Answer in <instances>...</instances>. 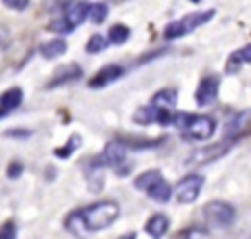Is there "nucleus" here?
I'll return each instance as SVG.
<instances>
[{"label": "nucleus", "mask_w": 251, "mask_h": 239, "mask_svg": "<svg viewBox=\"0 0 251 239\" xmlns=\"http://www.w3.org/2000/svg\"><path fill=\"white\" fill-rule=\"evenodd\" d=\"M120 217V206L116 202H98L89 208L71 213L67 217V228L82 233V230H102L109 228Z\"/></svg>", "instance_id": "obj_1"}, {"label": "nucleus", "mask_w": 251, "mask_h": 239, "mask_svg": "<svg viewBox=\"0 0 251 239\" xmlns=\"http://www.w3.org/2000/svg\"><path fill=\"white\" fill-rule=\"evenodd\" d=\"M213 14H216V11H211V9L194 11V14L185 16V18H180V20H176V22H169V24H167V29H165V38H167V40H176V38L187 36V33H191L194 29L207 24L209 20L213 18Z\"/></svg>", "instance_id": "obj_2"}, {"label": "nucleus", "mask_w": 251, "mask_h": 239, "mask_svg": "<svg viewBox=\"0 0 251 239\" xmlns=\"http://www.w3.org/2000/svg\"><path fill=\"white\" fill-rule=\"evenodd\" d=\"M202 215L209 224L218 226V228H227V226H231L233 219H236V211H233V206L227 202H209L207 206H204Z\"/></svg>", "instance_id": "obj_3"}, {"label": "nucleus", "mask_w": 251, "mask_h": 239, "mask_svg": "<svg viewBox=\"0 0 251 239\" xmlns=\"http://www.w3.org/2000/svg\"><path fill=\"white\" fill-rule=\"evenodd\" d=\"M182 133H185V140H209L216 133V122L207 115H191Z\"/></svg>", "instance_id": "obj_4"}, {"label": "nucleus", "mask_w": 251, "mask_h": 239, "mask_svg": "<svg viewBox=\"0 0 251 239\" xmlns=\"http://www.w3.org/2000/svg\"><path fill=\"white\" fill-rule=\"evenodd\" d=\"M202 175H196V173H189L185 175V177L178 182V186H176V199L180 204H191L198 199L200 191H202Z\"/></svg>", "instance_id": "obj_5"}, {"label": "nucleus", "mask_w": 251, "mask_h": 239, "mask_svg": "<svg viewBox=\"0 0 251 239\" xmlns=\"http://www.w3.org/2000/svg\"><path fill=\"white\" fill-rule=\"evenodd\" d=\"M218 89H220V78L218 75H207L202 78V82L196 89V104L198 107H209L216 102L218 98Z\"/></svg>", "instance_id": "obj_6"}, {"label": "nucleus", "mask_w": 251, "mask_h": 239, "mask_svg": "<svg viewBox=\"0 0 251 239\" xmlns=\"http://www.w3.org/2000/svg\"><path fill=\"white\" fill-rule=\"evenodd\" d=\"M125 157H127V146L120 144V142H111V144H107V149H104V153L100 155V157L94 159V164H102V166H120L125 162Z\"/></svg>", "instance_id": "obj_7"}, {"label": "nucleus", "mask_w": 251, "mask_h": 239, "mask_svg": "<svg viewBox=\"0 0 251 239\" xmlns=\"http://www.w3.org/2000/svg\"><path fill=\"white\" fill-rule=\"evenodd\" d=\"M123 75H125V69L120 65H107L89 80V87L91 89H102L107 85H114L116 80L123 78Z\"/></svg>", "instance_id": "obj_8"}, {"label": "nucleus", "mask_w": 251, "mask_h": 239, "mask_svg": "<svg viewBox=\"0 0 251 239\" xmlns=\"http://www.w3.org/2000/svg\"><path fill=\"white\" fill-rule=\"evenodd\" d=\"M249 131H251V111H242L227 124L225 137H227V140H238V137H242Z\"/></svg>", "instance_id": "obj_9"}, {"label": "nucleus", "mask_w": 251, "mask_h": 239, "mask_svg": "<svg viewBox=\"0 0 251 239\" xmlns=\"http://www.w3.org/2000/svg\"><path fill=\"white\" fill-rule=\"evenodd\" d=\"M231 144H233V140H227V137H225V142H220V144L209 146V149H202V151H198L196 155H191V157L187 159V164H191V166L194 164H207V162H211V159L225 155V151H227Z\"/></svg>", "instance_id": "obj_10"}, {"label": "nucleus", "mask_w": 251, "mask_h": 239, "mask_svg": "<svg viewBox=\"0 0 251 239\" xmlns=\"http://www.w3.org/2000/svg\"><path fill=\"white\" fill-rule=\"evenodd\" d=\"M20 102H23V89H18V87L7 89L5 93L0 95V120L5 115H9V113H14L20 107Z\"/></svg>", "instance_id": "obj_11"}, {"label": "nucleus", "mask_w": 251, "mask_h": 239, "mask_svg": "<svg viewBox=\"0 0 251 239\" xmlns=\"http://www.w3.org/2000/svg\"><path fill=\"white\" fill-rule=\"evenodd\" d=\"M145 230H147L151 237H162V235H167V230H169V219H167V215H151L147 219V224H145Z\"/></svg>", "instance_id": "obj_12"}, {"label": "nucleus", "mask_w": 251, "mask_h": 239, "mask_svg": "<svg viewBox=\"0 0 251 239\" xmlns=\"http://www.w3.org/2000/svg\"><path fill=\"white\" fill-rule=\"evenodd\" d=\"M82 75V69L78 65H71L67 66V69H62L58 75H53L51 82L47 85V89H53V87H60V85H67V82H71V80H78Z\"/></svg>", "instance_id": "obj_13"}, {"label": "nucleus", "mask_w": 251, "mask_h": 239, "mask_svg": "<svg viewBox=\"0 0 251 239\" xmlns=\"http://www.w3.org/2000/svg\"><path fill=\"white\" fill-rule=\"evenodd\" d=\"M65 18L71 27L76 29L78 24H82L87 18H89V5H87V2H78V5H74L69 11H67Z\"/></svg>", "instance_id": "obj_14"}, {"label": "nucleus", "mask_w": 251, "mask_h": 239, "mask_svg": "<svg viewBox=\"0 0 251 239\" xmlns=\"http://www.w3.org/2000/svg\"><path fill=\"white\" fill-rule=\"evenodd\" d=\"M171 193H174V191H171V186H169V184H167L165 179H158V182L153 184V186L147 191V195L151 197L153 202H158V204H165V202H169Z\"/></svg>", "instance_id": "obj_15"}, {"label": "nucleus", "mask_w": 251, "mask_h": 239, "mask_svg": "<svg viewBox=\"0 0 251 239\" xmlns=\"http://www.w3.org/2000/svg\"><path fill=\"white\" fill-rule=\"evenodd\" d=\"M65 51H67L65 40H49V43H45L43 47H40V56L47 58V60H56V58H60Z\"/></svg>", "instance_id": "obj_16"}, {"label": "nucleus", "mask_w": 251, "mask_h": 239, "mask_svg": "<svg viewBox=\"0 0 251 239\" xmlns=\"http://www.w3.org/2000/svg\"><path fill=\"white\" fill-rule=\"evenodd\" d=\"M158 179H162L158 171H145V173H142V175H138V177H136V182H133V186H136L138 191H145V193H147L149 188H151L153 184L158 182Z\"/></svg>", "instance_id": "obj_17"}, {"label": "nucleus", "mask_w": 251, "mask_h": 239, "mask_svg": "<svg viewBox=\"0 0 251 239\" xmlns=\"http://www.w3.org/2000/svg\"><path fill=\"white\" fill-rule=\"evenodd\" d=\"M80 144H82V137H80V135H71L69 140H67L62 146H58L53 153H56V157L65 159V157H69L71 153H76V151L80 149Z\"/></svg>", "instance_id": "obj_18"}, {"label": "nucleus", "mask_w": 251, "mask_h": 239, "mask_svg": "<svg viewBox=\"0 0 251 239\" xmlns=\"http://www.w3.org/2000/svg\"><path fill=\"white\" fill-rule=\"evenodd\" d=\"M158 120V107L151 104V107H145V109H138L133 113V122L136 124H149V122H156Z\"/></svg>", "instance_id": "obj_19"}, {"label": "nucleus", "mask_w": 251, "mask_h": 239, "mask_svg": "<svg viewBox=\"0 0 251 239\" xmlns=\"http://www.w3.org/2000/svg\"><path fill=\"white\" fill-rule=\"evenodd\" d=\"M176 100H178V91H176V89H165V91H160V93L153 95V102L151 104L162 107V109H169V107H174V104H176Z\"/></svg>", "instance_id": "obj_20"}, {"label": "nucleus", "mask_w": 251, "mask_h": 239, "mask_svg": "<svg viewBox=\"0 0 251 239\" xmlns=\"http://www.w3.org/2000/svg\"><path fill=\"white\" fill-rule=\"evenodd\" d=\"M129 36H131V31H129V27H125V24H114V27L109 29V43L111 44H125L129 40Z\"/></svg>", "instance_id": "obj_21"}, {"label": "nucleus", "mask_w": 251, "mask_h": 239, "mask_svg": "<svg viewBox=\"0 0 251 239\" xmlns=\"http://www.w3.org/2000/svg\"><path fill=\"white\" fill-rule=\"evenodd\" d=\"M107 14H109V9H107V5L104 2H94V5H89V20L96 24L104 22L107 20Z\"/></svg>", "instance_id": "obj_22"}, {"label": "nucleus", "mask_w": 251, "mask_h": 239, "mask_svg": "<svg viewBox=\"0 0 251 239\" xmlns=\"http://www.w3.org/2000/svg\"><path fill=\"white\" fill-rule=\"evenodd\" d=\"M109 44V38H102V36H91L89 43H87V53H100L104 47Z\"/></svg>", "instance_id": "obj_23"}, {"label": "nucleus", "mask_w": 251, "mask_h": 239, "mask_svg": "<svg viewBox=\"0 0 251 239\" xmlns=\"http://www.w3.org/2000/svg\"><path fill=\"white\" fill-rule=\"evenodd\" d=\"M49 31H56V33H69V31H74V27H71L69 22H67V18H60V20H53V22L49 24Z\"/></svg>", "instance_id": "obj_24"}, {"label": "nucleus", "mask_w": 251, "mask_h": 239, "mask_svg": "<svg viewBox=\"0 0 251 239\" xmlns=\"http://www.w3.org/2000/svg\"><path fill=\"white\" fill-rule=\"evenodd\" d=\"M2 2H5V7H9L14 11H23L29 7V0H2Z\"/></svg>", "instance_id": "obj_25"}, {"label": "nucleus", "mask_w": 251, "mask_h": 239, "mask_svg": "<svg viewBox=\"0 0 251 239\" xmlns=\"http://www.w3.org/2000/svg\"><path fill=\"white\" fill-rule=\"evenodd\" d=\"M7 237H16V224L14 221H7V224L0 228V239H7Z\"/></svg>", "instance_id": "obj_26"}, {"label": "nucleus", "mask_w": 251, "mask_h": 239, "mask_svg": "<svg viewBox=\"0 0 251 239\" xmlns=\"http://www.w3.org/2000/svg\"><path fill=\"white\" fill-rule=\"evenodd\" d=\"M20 173H23V164L20 162H11L9 169H7V177L16 179V177H20Z\"/></svg>", "instance_id": "obj_27"}, {"label": "nucleus", "mask_w": 251, "mask_h": 239, "mask_svg": "<svg viewBox=\"0 0 251 239\" xmlns=\"http://www.w3.org/2000/svg\"><path fill=\"white\" fill-rule=\"evenodd\" d=\"M9 43V33L5 27H0V49H5V44Z\"/></svg>", "instance_id": "obj_28"}, {"label": "nucleus", "mask_w": 251, "mask_h": 239, "mask_svg": "<svg viewBox=\"0 0 251 239\" xmlns=\"http://www.w3.org/2000/svg\"><path fill=\"white\" fill-rule=\"evenodd\" d=\"M5 135L7 137H29V131H18V129H14V131H7Z\"/></svg>", "instance_id": "obj_29"}, {"label": "nucleus", "mask_w": 251, "mask_h": 239, "mask_svg": "<svg viewBox=\"0 0 251 239\" xmlns=\"http://www.w3.org/2000/svg\"><path fill=\"white\" fill-rule=\"evenodd\" d=\"M238 53H240V56H242V60H251V44H249V47H245V49H240V51H238Z\"/></svg>", "instance_id": "obj_30"}, {"label": "nucleus", "mask_w": 251, "mask_h": 239, "mask_svg": "<svg viewBox=\"0 0 251 239\" xmlns=\"http://www.w3.org/2000/svg\"><path fill=\"white\" fill-rule=\"evenodd\" d=\"M187 235H194V237H202V235H207L204 230H185L182 233V237H187Z\"/></svg>", "instance_id": "obj_31"}, {"label": "nucleus", "mask_w": 251, "mask_h": 239, "mask_svg": "<svg viewBox=\"0 0 251 239\" xmlns=\"http://www.w3.org/2000/svg\"><path fill=\"white\" fill-rule=\"evenodd\" d=\"M191 2H200V0H191Z\"/></svg>", "instance_id": "obj_32"}]
</instances>
